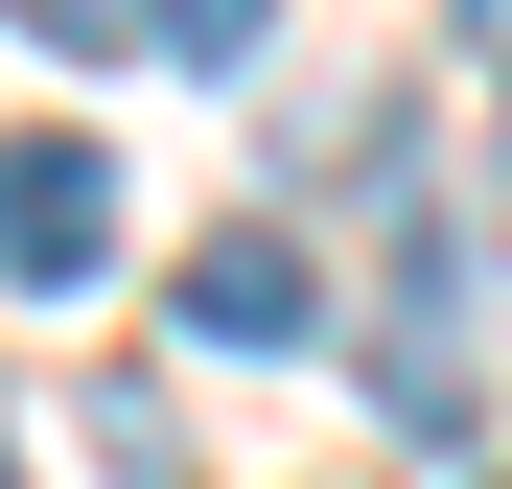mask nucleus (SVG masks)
I'll return each instance as SVG.
<instances>
[{
    "label": "nucleus",
    "instance_id": "obj_2",
    "mask_svg": "<svg viewBox=\"0 0 512 489\" xmlns=\"http://www.w3.org/2000/svg\"><path fill=\"white\" fill-rule=\"evenodd\" d=\"M187 326H210V350H303V326H326L303 233H210V257H187Z\"/></svg>",
    "mask_w": 512,
    "mask_h": 489
},
{
    "label": "nucleus",
    "instance_id": "obj_1",
    "mask_svg": "<svg viewBox=\"0 0 512 489\" xmlns=\"http://www.w3.org/2000/svg\"><path fill=\"white\" fill-rule=\"evenodd\" d=\"M0 280H117V163L94 140H0Z\"/></svg>",
    "mask_w": 512,
    "mask_h": 489
},
{
    "label": "nucleus",
    "instance_id": "obj_5",
    "mask_svg": "<svg viewBox=\"0 0 512 489\" xmlns=\"http://www.w3.org/2000/svg\"><path fill=\"white\" fill-rule=\"evenodd\" d=\"M0 489H24V466H0Z\"/></svg>",
    "mask_w": 512,
    "mask_h": 489
},
{
    "label": "nucleus",
    "instance_id": "obj_3",
    "mask_svg": "<svg viewBox=\"0 0 512 489\" xmlns=\"http://www.w3.org/2000/svg\"><path fill=\"white\" fill-rule=\"evenodd\" d=\"M140 47H187V70H233V47H256V0H140Z\"/></svg>",
    "mask_w": 512,
    "mask_h": 489
},
{
    "label": "nucleus",
    "instance_id": "obj_4",
    "mask_svg": "<svg viewBox=\"0 0 512 489\" xmlns=\"http://www.w3.org/2000/svg\"><path fill=\"white\" fill-rule=\"evenodd\" d=\"M0 24H47V47H117V24H140V0H0Z\"/></svg>",
    "mask_w": 512,
    "mask_h": 489
}]
</instances>
